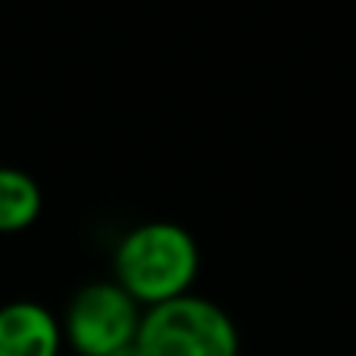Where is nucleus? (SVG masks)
Masks as SVG:
<instances>
[{"instance_id":"nucleus-1","label":"nucleus","mask_w":356,"mask_h":356,"mask_svg":"<svg viewBox=\"0 0 356 356\" xmlns=\"http://www.w3.org/2000/svg\"><path fill=\"white\" fill-rule=\"evenodd\" d=\"M200 275V247L184 225L169 219L141 222L113 250V282L141 309L191 294Z\"/></svg>"},{"instance_id":"nucleus-2","label":"nucleus","mask_w":356,"mask_h":356,"mask_svg":"<svg viewBox=\"0 0 356 356\" xmlns=\"http://www.w3.org/2000/svg\"><path fill=\"white\" fill-rule=\"evenodd\" d=\"M131 356H241V332L225 307L191 291L144 309Z\"/></svg>"},{"instance_id":"nucleus-3","label":"nucleus","mask_w":356,"mask_h":356,"mask_svg":"<svg viewBox=\"0 0 356 356\" xmlns=\"http://www.w3.org/2000/svg\"><path fill=\"white\" fill-rule=\"evenodd\" d=\"M144 309L116 282H91L75 291L60 319L63 341L79 356H125L135 347Z\"/></svg>"},{"instance_id":"nucleus-4","label":"nucleus","mask_w":356,"mask_h":356,"mask_svg":"<svg viewBox=\"0 0 356 356\" xmlns=\"http://www.w3.org/2000/svg\"><path fill=\"white\" fill-rule=\"evenodd\" d=\"M63 325L38 300H10L0 307V356H60Z\"/></svg>"},{"instance_id":"nucleus-5","label":"nucleus","mask_w":356,"mask_h":356,"mask_svg":"<svg viewBox=\"0 0 356 356\" xmlns=\"http://www.w3.org/2000/svg\"><path fill=\"white\" fill-rule=\"evenodd\" d=\"M44 191L25 169L0 166V234H19L38 222Z\"/></svg>"}]
</instances>
